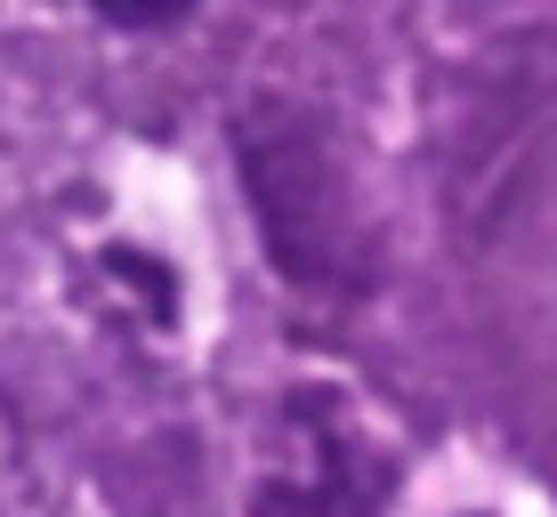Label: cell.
<instances>
[{
    "instance_id": "obj_1",
    "label": "cell",
    "mask_w": 557,
    "mask_h": 517,
    "mask_svg": "<svg viewBox=\"0 0 557 517\" xmlns=\"http://www.w3.org/2000/svg\"><path fill=\"white\" fill-rule=\"evenodd\" d=\"M106 16H122V25H170V16H186L195 0H98Z\"/></svg>"
}]
</instances>
